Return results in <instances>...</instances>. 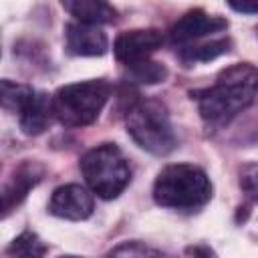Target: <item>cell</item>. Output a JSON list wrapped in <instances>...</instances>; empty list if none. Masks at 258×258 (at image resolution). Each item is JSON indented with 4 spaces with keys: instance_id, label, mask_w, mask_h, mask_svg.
<instances>
[{
    "instance_id": "cell-1",
    "label": "cell",
    "mask_w": 258,
    "mask_h": 258,
    "mask_svg": "<svg viewBox=\"0 0 258 258\" xmlns=\"http://www.w3.org/2000/svg\"><path fill=\"white\" fill-rule=\"evenodd\" d=\"M258 95V69L250 62L232 64L216 77L210 87L189 91L200 117L212 129L228 125L238 113L252 105Z\"/></svg>"
},
{
    "instance_id": "cell-15",
    "label": "cell",
    "mask_w": 258,
    "mask_h": 258,
    "mask_svg": "<svg viewBox=\"0 0 258 258\" xmlns=\"http://www.w3.org/2000/svg\"><path fill=\"white\" fill-rule=\"evenodd\" d=\"M125 79L129 83H139V85H157L167 79V69H165V64L147 58V60L129 64Z\"/></svg>"
},
{
    "instance_id": "cell-20",
    "label": "cell",
    "mask_w": 258,
    "mask_h": 258,
    "mask_svg": "<svg viewBox=\"0 0 258 258\" xmlns=\"http://www.w3.org/2000/svg\"><path fill=\"white\" fill-rule=\"evenodd\" d=\"M58 258H79V256H58Z\"/></svg>"
},
{
    "instance_id": "cell-7",
    "label": "cell",
    "mask_w": 258,
    "mask_h": 258,
    "mask_svg": "<svg viewBox=\"0 0 258 258\" xmlns=\"http://www.w3.org/2000/svg\"><path fill=\"white\" fill-rule=\"evenodd\" d=\"M226 28H228L226 18L214 16L202 8H196V10H187L181 18H177V22L169 28V38L173 44L187 46L189 42H196L214 32H222Z\"/></svg>"
},
{
    "instance_id": "cell-18",
    "label": "cell",
    "mask_w": 258,
    "mask_h": 258,
    "mask_svg": "<svg viewBox=\"0 0 258 258\" xmlns=\"http://www.w3.org/2000/svg\"><path fill=\"white\" fill-rule=\"evenodd\" d=\"M228 6L236 12H244V14H258V0L250 2V0H242V2H228Z\"/></svg>"
},
{
    "instance_id": "cell-2",
    "label": "cell",
    "mask_w": 258,
    "mask_h": 258,
    "mask_svg": "<svg viewBox=\"0 0 258 258\" xmlns=\"http://www.w3.org/2000/svg\"><path fill=\"white\" fill-rule=\"evenodd\" d=\"M212 198V181L208 173L191 163L165 165L153 183V200L161 208L196 212Z\"/></svg>"
},
{
    "instance_id": "cell-5",
    "label": "cell",
    "mask_w": 258,
    "mask_h": 258,
    "mask_svg": "<svg viewBox=\"0 0 258 258\" xmlns=\"http://www.w3.org/2000/svg\"><path fill=\"white\" fill-rule=\"evenodd\" d=\"M81 171L93 194L103 200L117 198L131 181V167L115 143H101L81 157Z\"/></svg>"
},
{
    "instance_id": "cell-13",
    "label": "cell",
    "mask_w": 258,
    "mask_h": 258,
    "mask_svg": "<svg viewBox=\"0 0 258 258\" xmlns=\"http://www.w3.org/2000/svg\"><path fill=\"white\" fill-rule=\"evenodd\" d=\"M232 48L230 38H214L204 44H191V46H181L179 48V60L185 67H191L196 62H208L214 60L222 54H226Z\"/></svg>"
},
{
    "instance_id": "cell-16",
    "label": "cell",
    "mask_w": 258,
    "mask_h": 258,
    "mask_svg": "<svg viewBox=\"0 0 258 258\" xmlns=\"http://www.w3.org/2000/svg\"><path fill=\"white\" fill-rule=\"evenodd\" d=\"M107 258H173V256L143 242H123L115 246L107 254Z\"/></svg>"
},
{
    "instance_id": "cell-10",
    "label": "cell",
    "mask_w": 258,
    "mask_h": 258,
    "mask_svg": "<svg viewBox=\"0 0 258 258\" xmlns=\"http://www.w3.org/2000/svg\"><path fill=\"white\" fill-rule=\"evenodd\" d=\"M44 173H46V169L38 161H22L18 167H14L12 175L8 177V181L2 187V210H4V216H8L28 196V191L36 183H40Z\"/></svg>"
},
{
    "instance_id": "cell-6",
    "label": "cell",
    "mask_w": 258,
    "mask_h": 258,
    "mask_svg": "<svg viewBox=\"0 0 258 258\" xmlns=\"http://www.w3.org/2000/svg\"><path fill=\"white\" fill-rule=\"evenodd\" d=\"M2 107L6 111L18 113L20 129L26 135H40L52 113V99L46 93L34 91L28 85L12 83L10 79L2 81Z\"/></svg>"
},
{
    "instance_id": "cell-9",
    "label": "cell",
    "mask_w": 258,
    "mask_h": 258,
    "mask_svg": "<svg viewBox=\"0 0 258 258\" xmlns=\"http://www.w3.org/2000/svg\"><path fill=\"white\" fill-rule=\"evenodd\" d=\"M95 210L93 196L87 187L79 183H67L52 191L48 202V212L62 220H87Z\"/></svg>"
},
{
    "instance_id": "cell-8",
    "label": "cell",
    "mask_w": 258,
    "mask_h": 258,
    "mask_svg": "<svg viewBox=\"0 0 258 258\" xmlns=\"http://www.w3.org/2000/svg\"><path fill=\"white\" fill-rule=\"evenodd\" d=\"M163 44V34L157 28H135L121 32L113 42V52L117 60L127 67L139 60H147Z\"/></svg>"
},
{
    "instance_id": "cell-12",
    "label": "cell",
    "mask_w": 258,
    "mask_h": 258,
    "mask_svg": "<svg viewBox=\"0 0 258 258\" xmlns=\"http://www.w3.org/2000/svg\"><path fill=\"white\" fill-rule=\"evenodd\" d=\"M62 8L71 12L77 22L83 24H107L117 20V10L101 0H73V2H62Z\"/></svg>"
},
{
    "instance_id": "cell-19",
    "label": "cell",
    "mask_w": 258,
    "mask_h": 258,
    "mask_svg": "<svg viewBox=\"0 0 258 258\" xmlns=\"http://www.w3.org/2000/svg\"><path fill=\"white\" fill-rule=\"evenodd\" d=\"M187 254H191L194 258H212V256H214V252H212L208 246H204V244L189 246V248H187Z\"/></svg>"
},
{
    "instance_id": "cell-17",
    "label": "cell",
    "mask_w": 258,
    "mask_h": 258,
    "mask_svg": "<svg viewBox=\"0 0 258 258\" xmlns=\"http://www.w3.org/2000/svg\"><path fill=\"white\" fill-rule=\"evenodd\" d=\"M240 187L248 200L258 204V161L246 163L240 169Z\"/></svg>"
},
{
    "instance_id": "cell-14",
    "label": "cell",
    "mask_w": 258,
    "mask_h": 258,
    "mask_svg": "<svg viewBox=\"0 0 258 258\" xmlns=\"http://www.w3.org/2000/svg\"><path fill=\"white\" fill-rule=\"evenodd\" d=\"M46 252H48V246L40 240L38 234L30 230H24L22 234H18L6 248V254L10 258H44Z\"/></svg>"
},
{
    "instance_id": "cell-3",
    "label": "cell",
    "mask_w": 258,
    "mask_h": 258,
    "mask_svg": "<svg viewBox=\"0 0 258 258\" xmlns=\"http://www.w3.org/2000/svg\"><path fill=\"white\" fill-rule=\"evenodd\" d=\"M125 125L131 139L153 155H167L175 149L177 137L169 113L157 99H137L125 113Z\"/></svg>"
},
{
    "instance_id": "cell-21",
    "label": "cell",
    "mask_w": 258,
    "mask_h": 258,
    "mask_svg": "<svg viewBox=\"0 0 258 258\" xmlns=\"http://www.w3.org/2000/svg\"><path fill=\"white\" fill-rule=\"evenodd\" d=\"M256 32H258V30H256Z\"/></svg>"
},
{
    "instance_id": "cell-4",
    "label": "cell",
    "mask_w": 258,
    "mask_h": 258,
    "mask_svg": "<svg viewBox=\"0 0 258 258\" xmlns=\"http://www.w3.org/2000/svg\"><path fill=\"white\" fill-rule=\"evenodd\" d=\"M111 85L105 79H91L60 87L52 97V113L64 127H85L97 121Z\"/></svg>"
},
{
    "instance_id": "cell-11",
    "label": "cell",
    "mask_w": 258,
    "mask_h": 258,
    "mask_svg": "<svg viewBox=\"0 0 258 258\" xmlns=\"http://www.w3.org/2000/svg\"><path fill=\"white\" fill-rule=\"evenodd\" d=\"M67 50L75 56H101L109 48L107 34L95 24L69 22L64 26Z\"/></svg>"
}]
</instances>
